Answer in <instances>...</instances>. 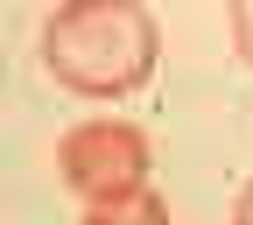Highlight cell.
<instances>
[{"label":"cell","mask_w":253,"mask_h":225,"mask_svg":"<svg viewBox=\"0 0 253 225\" xmlns=\"http://www.w3.org/2000/svg\"><path fill=\"white\" fill-rule=\"evenodd\" d=\"M42 63L78 99H126L155 71V14L134 0H63L42 21Z\"/></svg>","instance_id":"1"},{"label":"cell","mask_w":253,"mask_h":225,"mask_svg":"<svg viewBox=\"0 0 253 225\" xmlns=\"http://www.w3.org/2000/svg\"><path fill=\"white\" fill-rule=\"evenodd\" d=\"M56 176L71 183L84 204L134 197V190H148V134H141V127H126V120H84V127L63 134Z\"/></svg>","instance_id":"2"},{"label":"cell","mask_w":253,"mask_h":225,"mask_svg":"<svg viewBox=\"0 0 253 225\" xmlns=\"http://www.w3.org/2000/svg\"><path fill=\"white\" fill-rule=\"evenodd\" d=\"M78 225H169V204L155 190H134V197H113V204H84Z\"/></svg>","instance_id":"3"},{"label":"cell","mask_w":253,"mask_h":225,"mask_svg":"<svg viewBox=\"0 0 253 225\" xmlns=\"http://www.w3.org/2000/svg\"><path fill=\"white\" fill-rule=\"evenodd\" d=\"M232 49L253 63V0H232Z\"/></svg>","instance_id":"4"},{"label":"cell","mask_w":253,"mask_h":225,"mask_svg":"<svg viewBox=\"0 0 253 225\" xmlns=\"http://www.w3.org/2000/svg\"><path fill=\"white\" fill-rule=\"evenodd\" d=\"M232 225H253V183L239 190V204H232Z\"/></svg>","instance_id":"5"}]
</instances>
